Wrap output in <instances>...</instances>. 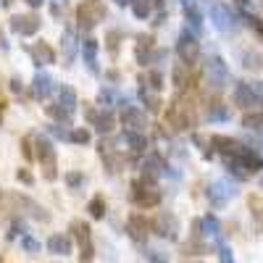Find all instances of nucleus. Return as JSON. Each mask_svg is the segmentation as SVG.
Segmentation results:
<instances>
[{"label": "nucleus", "mask_w": 263, "mask_h": 263, "mask_svg": "<svg viewBox=\"0 0 263 263\" xmlns=\"http://www.w3.org/2000/svg\"><path fill=\"white\" fill-rule=\"evenodd\" d=\"M48 114L53 116V119H58V121H63V124H69V111H66L63 105H48Z\"/></svg>", "instance_id": "obj_38"}, {"label": "nucleus", "mask_w": 263, "mask_h": 263, "mask_svg": "<svg viewBox=\"0 0 263 263\" xmlns=\"http://www.w3.org/2000/svg\"><path fill=\"white\" fill-rule=\"evenodd\" d=\"M114 124H116V116H114L111 111H100V114L95 116V121H92V126L100 132V135H108V132L114 129Z\"/></svg>", "instance_id": "obj_25"}, {"label": "nucleus", "mask_w": 263, "mask_h": 263, "mask_svg": "<svg viewBox=\"0 0 263 263\" xmlns=\"http://www.w3.org/2000/svg\"><path fill=\"white\" fill-rule=\"evenodd\" d=\"M82 58H84V63H87V69L95 74V71H98V42H95L92 37H87V40L82 42Z\"/></svg>", "instance_id": "obj_21"}, {"label": "nucleus", "mask_w": 263, "mask_h": 263, "mask_svg": "<svg viewBox=\"0 0 263 263\" xmlns=\"http://www.w3.org/2000/svg\"><path fill=\"white\" fill-rule=\"evenodd\" d=\"M211 21H213V27H216L218 32H232L234 24H237L232 8H227L224 3H213V6H211Z\"/></svg>", "instance_id": "obj_8"}, {"label": "nucleus", "mask_w": 263, "mask_h": 263, "mask_svg": "<svg viewBox=\"0 0 263 263\" xmlns=\"http://www.w3.org/2000/svg\"><path fill=\"white\" fill-rule=\"evenodd\" d=\"M69 140H71L74 145H87V142H90V132H87V129H71Z\"/></svg>", "instance_id": "obj_39"}, {"label": "nucleus", "mask_w": 263, "mask_h": 263, "mask_svg": "<svg viewBox=\"0 0 263 263\" xmlns=\"http://www.w3.org/2000/svg\"><path fill=\"white\" fill-rule=\"evenodd\" d=\"M166 119H168V124H171L174 129H190V126H192L190 111H187V108H184L182 103H171V105H168Z\"/></svg>", "instance_id": "obj_12"}, {"label": "nucleus", "mask_w": 263, "mask_h": 263, "mask_svg": "<svg viewBox=\"0 0 263 263\" xmlns=\"http://www.w3.org/2000/svg\"><path fill=\"white\" fill-rule=\"evenodd\" d=\"M179 218L174 213H158V218L153 221V232H156L158 237L168 239V242H177L179 239Z\"/></svg>", "instance_id": "obj_3"}, {"label": "nucleus", "mask_w": 263, "mask_h": 263, "mask_svg": "<svg viewBox=\"0 0 263 263\" xmlns=\"http://www.w3.org/2000/svg\"><path fill=\"white\" fill-rule=\"evenodd\" d=\"M211 145H213L218 153H224L227 158H229V156H237L239 147H242L239 142H234L232 137H224V135H213V137H211Z\"/></svg>", "instance_id": "obj_20"}, {"label": "nucleus", "mask_w": 263, "mask_h": 263, "mask_svg": "<svg viewBox=\"0 0 263 263\" xmlns=\"http://www.w3.org/2000/svg\"><path fill=\"white\" fill-rule=\"evenodd\" d=\"M184 16H187V21H190L192 32H200V29H203V13L197 11V3H195V6H187V8H184Z\"/></svg>", "instance_id": "obj_27"}, {"label": "nucleus", "mask_w": 263, "mask_h": 263, "mask_svg": "<svg viewBox=\"0 0 263 263\" xmlns=\"http://www.w3.org/2000/svg\"><path fill=\"white\" fill-rule=\"evenodd\" d=\"M234 3H239V6H248V3H250V0H234Z\"/></svg>", "instance_id": "obj_53"}, {"label": "nucleus", "mask_w": 263, "mask_h": 263, "mask_svg": "<svg viewBox=\"0 0 263 263\" xmlns=\"http://www.w3.org/2000/svg\"><path fill=\"white\" fill-rule=\"evenodd\" d=\"M27 3H29L32 8H37V6H42V0H27Z\"/></svg>", "instance_id": "obj_50"}, {"label": "nucleus", "mask_w": 263, "mask_h": 263, "mask_svg": "<svg viewBox=\"0 0 263 263\" xmlns=\"http://www.w3.org/2000/svg\"><path fill=\"white\" fill-rule=\"evenodd\" d=\"M182 3H184V8H187V6H195V0H182Z\"/></svg>", "instance_id": "obj_52"}, {"label": "nucleus", "mask_w": 263, "mask_h": 263, "mask_svg": "<svg viewBox=\"0 0 263 263\" xmlns=\"http://www.w3.org/2000/svg\"><path fill=\"white\" fill-rule=\"evenodd\" d=\"M21 147H24V156H27V158H32V150H29V137H27L24 142H21Z\"/></svg>", "instance_id": "obj_48"}, {"label": "nucleus", "mask_w": 263, "mask_h": 263, "mask_svg": "<svg viewBox=\"0 0 263 263\" xmlns=\"http://www.w3.org/2000/svg\"><path fill=\"white\" fill-rule=\"evenodd\" d=\"M140 100L147 105V111H150V114H156L158 108H161V98H158V92H156V90H147L145 84L140 87Z\"/></svg>", "instance_id": "obj_26"}, {"label": "nucleus", "mask_w": 263, "mask_h": 263, "mask_svg": "<svg viewBox=\"0 0 263 263\" xmlns=\"http://www.w3.org/2000/svg\"><path fill=\"white\" fill-rule=\"evenodd\" d=\"M61 48H63V66H71V61L77 58V32H74L71 27L63 29Z\"/></svg>", "instance_id": "obj_15"}, {"label": "nucleus", "mask_w": 263, "mask_h": 263, "mask_svg": "<svg viewBox=\"0 0 263 263\" xmlns=\"http://www.w3.org/2000/svg\"><path fill=\"white\" fill-rule=\"evenodd\" d=\"M98 100H100L103 105H108V108H111V105L116 103V92L111 90V87H103V90H100V95H98Z\"/></svg>", "instance_id": "obj_41"}, {"label": "nucleus", "mask_w": 263, "mask_h": 263, "mask_svg": "<svg viewBox=\"0 0 263 263\" xmlns=\"http://www.w3.org/2000/svg\"><path fill=\"white\" fill-rule=\"evenodd\" d=\"M203 71H205V82L213 87V90H224V87L229 84V69H227L224 58L208 55V58H205V66H203Z\"/></svg>", "instance_id": "obj_1"}, {"label": "nucleus", "mask_w": 263, "mask_h": 263, "mask_svg": "<svg viewBox=\"0 0 263 263\" xmlns=\"http://www.w3.org/2000/svg\"><path fill=\"white\" fill-rule=\"evenodd\" d=\"M147 82H150V90H161L163 87V74H158V71H147Z\"/></svg>", "instance_id": "obj_42"}, {"label": "nucleus", "mask_w": 263, "mask_h": 263, "mask_svg": "<svg viewBox=\"0 0 263 263\" xmlns=\"http://www.w3.org/2000/svg\"><path fill=\"white\" fill-rule=\"evenodd\" d=\"M77 18H79V27H82L84 32H90V29L98 24V21L105 18V11H103V6L98 3V0H87L84 6H79Z\"/></svg>", "instance_id": "obj_5"}, {"label": "nucleus", "mask_w": 263, "mask_h": 263, "mask_svg": "<svg viewBox=\"0 0 263 263\" xmlns=\"http://www.w3.org/2000/svg\"><path fill=\"white\" fill-rule=\"evenodd\" d=\"M208 248H205V242H187L184 245V253H192V255H203Z\"/></svg>", "instance_id": "obj_43"}, {"label": "nucleus", "mask_w": 263, "mask_h": 263, "mask_svg": "<svg viewBox=\"0 0 263 263\" xmlns=\"http://www.w3.org/2000/svg\"><path fill=\"white\" fill-rule=\"evenodd\" d=\"M13 3V0H3V6H11Z\"/></svg>", "instance_id": "obj_54"}, {"label": "nucleus", "mask_w": 263, "mask_h": 263, "mask_svg": "<svg viewBox=\"0 0 263 263\" xmlns=\"http://www.w3.org/2000/svg\"><path fill=\"white\" fill-rule=\"evenodd\" d=\"M21 248H24V250H27V253H32V255H34V253H40V250H42V245H40V242H37V239H32V237H29V234H24V237H21Z\"/></svg>", "instance_id": "obj_40"}, {"label": "nucleus", "mask_w": 263, "mask_h": 263, "mask_svg": "<svg viewBox=\"0 0 263 263\" xmlns=\"http://www.w3.org/2000/svg\"><path fill=\"white\" fill-rule=\"evenodd\" d=\"M71 237L69 234H53L50 239H48V253H53V255H69L71 253Z\"/></svg>", "instance_id": "obj_18"}, {"label": "nucleus", "mask_w": 263, "mask_h": 263, "mask_svg": "<svg viewBox=\"0 0 263 263\" xmlns=\"http://www.w3.org/2000/svg\"><path fill=\"white\" fill-rule=\"evenodd\" d=\"M218 260H221V263H237V260H234V255H232V250H229L227 245L218 248Z\"/></svg>", "instance_id": "obj_45"}, {"label": "nucleus", "mask_w": 263, "mask_h": 263, "mask_svg": "<svg viewBox=\"0 0 263 263\" xmlns=\"http://www.w3.org/2000/svg\"><path fill=\"white\" fill-rule=\"evenodd\" d=\"M150 229H153V224H147V218H142L140 213H132L129 216V221H126V232H129V237L135 239V242H147V237H150Z\"/></svg>", "instance_id": "obj_11"}, {"label": "nucleus", "mask_w": 263, "mask_h": 263, "mask_svg": "<svg viewBox=\"0 0 263 263\" xmlns=\"http://www.w3.org/2000/svg\"><path fill=\"white\" fill-rule=\"evenodd\" d=\"M32 92H34V98H37V100L50 98V92H53V77H50V74L37 71V74H34V79H32Z\"/></svg>", "instance_id": "obj_16"}, {"label": "nucleus", "mask_w": 263, "mask_h": 263, "mask_svg": "<svg viewBox=\"0 0 263 263\" xmlns=\"http://www.w3.org/2000/svg\"><path fill=\"white\" fill-rule=\"evenodd\" d=\"M163 174H168V163L158 156V153H150V156L145 158V163H142V179L156 182L158 177H163Z\"/></svg>", "instance_id": "obj_10"}, {"label": "nucleus", "mask_w": 263, "mask_h": 263, "mask_svg": "<svg viewBox=\"0 0 263 263\" xmlns=\"http://www.w3.org/2000/svg\"><path fill=\"white\" fill-rule=\"evenodd\" d=\"M132 13L137 18H147L153 13V0H132Z\"/></svg>", "instance_id": "obj_29"}, {"label": "nucleus", "mask_w": 263, "mask_h": 263, "mask_svg": "<svg viewBox=\"0 0 263 263\" xmlns=\"http://www.w3.org/2000/svg\"><path fill=\"white\" fill-rule=\"evenodd\" d=\"M0 195H3V192H0Z\"/></svg>", "instance_id": "obj_55"}, {"label": "nucleus", "mask_w": 263, "mask_h": 263, "mask_svg": "<svg viewBox=\"0 0 263 263\" xmlns=\"http://www.w3.org/2000/svg\"><path fill=\"white\" fill-rule=\"evenodd\" d=\"M132 200H135L140 208H156L161 203V192L153 184H147V179H142V182L132 184Z\"/></svg>", "instance_id": "obj_2"}, {"label": "nucleus", "mask_w": 263, "mask_h": 263, "mask_svg": "<svg viewBox=\"0 0 263 263\" xmlns=\"http://www.w3.org/2000/svg\"><path fill=\"white\" fill-rule=\"evenodd\" d=\"M116 3H119V6H126V3L132 6V0H116Z\"/></svg>", "instance_id": "obj_51"}, {"label": "nucleus", "mask_w": 263, "mask_h": 263, "mask_svg": "<svg viewBox=\"0 0 263 263\" xmlns=\"http://www.w3.org/2000/svg\"><path fill=\"white\" fill-rule=\"evenodd\" d=\"M227 171H229V174H234V179H248V177H250V174H248V168H245L242 163L237 161V156L227 158Z\"/></svg>", "instance_id": "obj_31"}, {"label": "nucleus", "mask_w": 263, "mask_h": 263, "mask_svg": "<svg viewBox=\"0 0 263 263\" xmlns=\"http://www.w3.org/2000/svg\"><path fill=\"white\" fill-rule=\"evenodd\" d=\"M58 100H61L58 105H63L69 114H74V111H77V105H79V100H77V92L71 90V87H66V84H63L61 90H58Z\"/></svg>", "instance_id": "obj_24"}, {"label": "nucleus", "mask_w": 263, "mask_h": 263, "mask_svg": "<svg viewBox=\"0 0 263 263\" xmlns=\"http://www.w3.org/2000/svg\"><path fill=\"white\" fill-rule=\"evenodd\" d=\"M177 53H179L182 63H187V66H192V63L197 61V55H200V42H197V37H195L190 29H184V32L179 34V40H177Z\"/></svg>", "instance_id": "obj_4"}, {"label": "nucleus", "mask_w": 263, "mask_h": 263, "mask_svg": "<svg viewBox=\"0 0 263 263\" xmlns=\"http://www.w3.org/2000/svg\"><path fill=\"white\" fill-rule=\"evenodd\" d=\"M237 161L248 168V174H255V171H260V168H263V156H260L258 150H253V147H239Z\"/></svg>", "instance_id": "obj_13"}, {"label": "nucleus", "mask_w": 263, "mask_h": 263, "mask_svg": "<svg viewBox=\"0 0 263 263\" xmlns=\"http://www.w3.org/2000/svg\"><path fill=\"white\" fill-rule=\"evenodd\" d=\"M16 177H18V182H24V184H32V182H34V179H32V174H29L27 168H18Z\"/></svg>", "instance_id": "obj_46"}, {"label": "nucleus", "mask_w": 263, "mask_h": 263, "mask_svg": "<svg viewBox=\"0 0 263 263\" xmlns=\"http://www.w3.org/2000/svg\"><path fill=\"white\" fill-rule=\"evenodd\" d=\"M197 229H200L203 237H211V239H221V224H218L216 216H203L200 221H197Z\"/></svg>", "instance_id": "obj_19"}, {"label": "nucleus", "mask_w": 263, "mask_h": 263, "mask_svg": "<svg viewBox=\"0 0 263 263\" xmlns=\"http://www.w3.org/2000/svg\"><path fill=\"white\" fill-rule=\"evenodd\" d=\"M87 211H90L92 218H103L105 216V197L103 195H95L90 203H87Z\"/></svg>", "instance_id": "obj_30"}, {"label": "nucleus", "mask_w": 263, "mask_h": 263, "mask_svg": "<svg viewBox=\"0 0 263 263\" xmlns=\"http://www.w3.org/2000/svg\"><path fill=\"white\" fill-rule=\"evenodd\" d=\"M124 142H126L132 150H137V153L147 147V137L142 135L140 129H126V132H124Z\"/></svg>", "instance_id": "obj_23"}, {"label": "nucleus", "mask_w": 263, "mask_h": 263, "mask_svg": "<svg viewBox=\"0 0 263 263\" xmlns=\"http://www.w3.org/2000/svg\"><path fill=\"white\" fill-rule=\"evenodd\" d=\"M208 121H229V111H227V108L224 105H211L208 108Z\"/></svg>", "instance_id": "obj_34"}, {"label": "nucleus", "mask_w": 263, "mask_h": 263, "mask_svg": "<svg viewBox=\"0 0 263 263\" xmlns=\"http://www.w3.org/2000/svg\"><path fill=\"white\" fill-rule=\"evenodd\" d=\"M71 232H74V237L79 239V258H82V263H90L92 260V255H95V248H92V234H90V227H87L84 221H74L71 224Z\"/></svg>", "instance_id": "obj_7"}, {"label": "nucleus", "mask_w": 263, "mask_h": 263, "mask_svg": "<svg viewBox=\"0 0 263 263\" xmlns=\"http://www.w3.org/2000/svg\"><path fill=\"white\" fill-rule=\"evenodd\" d=\"M253 92L258 100H263V82H253Z\"/></svg>", "instance_id": "obj_47"}, {"label": "nucleus", "mask_w": 263, "mask_h": 263, "mask_svg": "<svg viewBox=\"0 0 263 263\" xmlns=\"http://www.w3.org/2000/svg\"><path fill=\"white\" fill-rule=\"evenodd\" d=\"M145 258L150 263H168V253H163L161 248H147L145 250Z\"/></svg>", "instance_id": "obj_36"}, {"label": "nucleus", "mask_w": 263, "mask_h": 263, "mask_svg": "<svg viewBox=\"0 0 263 263\" xmlns=\"http://www.w3.org/2000/svg\"><path fill=\"white\" fill-rule=\"evenodd\" d=\"M208 200H211V205H216V208H221V205H227L232 197L237 195V187L229 182V179H216L211 187H208Z\"/></svg>", "instance_id": "obj_6"}, {"label": "nucleus", "mask_w": 263, "mask_h": 263, "mask_svg": "<svg viewBox=\"0 0 263 263\" xmlns=\"http://www.w3.org/2000/svg\"><path fill=\"white\" fill-rule=\"evenodd\" d=\"M121 124L129 126V129H140V132H142V129L147 126V116H145V111H140V108L126 105L124 114H121Z\"/></svg>", "instance_id": "obj_14"}, {"label": "nucleus", "mask_w": 263, "mask_h": 263, "mask_svg": "<svg viewBox=\"0 0 263 263\" xmlns=\"http://www.w3.org/2000/svg\"><path fill=\"white\" fill-rule=\"evenodd\" d=\"M242 126L250 132H263V114H245Z\"/></svg>", "instance_id": "obj_33"}, {"label": "nucleus", "mask_w": 263, "mask_h": 263, "mask_svg": "<svg viewBox=\"0 0 263 263\" xmlns=\"http://www.w3.org/2000/svg\"><path fill=\"white\" fill-rule=\"evenodd\" d=\"M11 90H13V92H21V82H18V79H11Z\"/></svg>", "instance_id": "obj_49"}, {"label": "nucleus", "mask_w": 263, "mask_h": 263, "mask_svg": "<svg viewBox=\"0 0 263 263\" xmlns=\"http://www.w3.org/2000/svg\"><path fill=\"white\" fill-rule=\"evenodd\" d=\"M82 182H84V177L79 171H69V174H66V184H69V187H79Z\"/></svg>", "instance_id": "obj_44"}, {"label": "nucleus", "mask_w": 263, "mask_h": 263, "mask_svg": "<svg viewBox=\"0 0 263 263\" xmlns=\"http://www.w3.org/2000/svg\"><path fill=\"white\" fill-rule=\"evenodd\" d=\"M242 66L245 69H263V55L260 53H245L242 55Z\"/></svg>", "instance_id": "obj_35"}, {"label": "nucleus", "mask_w": 263, "mask_h": 263, "mask_svg": "<svg viewBox=\"0 0 263 263\" xmlns=\"http://www.w3.org/2000/svg\"><path fill=\"white\" fill-rule=\"evenodd\" d=\"M171 79H174V84H177V87H187V79H190V66H187V63L174 66Z\"/></svg>", "instance_id": "obj_28"}, {"label": "nucleus", "mask_w": 263, "mask_h": 263, "mask_svg": "<svg viewBox=\"0 0 263 263\" xmlns=\"http://www.w3.org/2000/svg\"><path fill=\"white\" fill-rule=\"evenodd\" d=\"M29 55L34 58V63H55V53L45 42H37L34 48H29Z\"/></svg>", "instance_id": "obj_22"}, {"label": "nucleus", "mask_w": 263, "mask_h": 263, "mask_svg": "<svg viewBox=\"0 0 263 263\" xmlns=\"http://www.w3.org/2000/svg\"><path fill=\"white\" fill-rule=\"evenodd\" d=\"M40 16H34V13H21V16H13L11 18V29L16 32V34H21V37H32V34H37L40 32Z\"/></svg>", "instance_id": "obj_9"}, {"label": "nucleus", "mask_w": 263, "mask_h": 263, "mask_svg": "<svg viewBox=\"0 0 263 263\" xmlns=\"http://www.w3.org/2000/svg\"><path fill=\"white\" fill-rule=\"evenodd\" d=\"M42 177H45L48 182H53L58 177V171H55V156L48 158V161H42Z\"/></svg>", "instance_id": "obj_37"}, {"label": "nucleus", "mask_w": 263, "mask_h": 263, "mask_svg": "<svg viewBox=\"0 0 263 263\" xmlns=\"http://www.w3.org/2000/svg\"><path fill=\"white\" fill-rule=\"evenodd\" d=\"M232 98H234V105H239V108H250L253 103H258V98L253 92V84H248V82H239L234 87Z\"/></svg>", "instance_id": "obj_17"}, {"label": "nucleus", "mask_w": 263, "mask_h": 263, "mask_svg": "<svg viewBox=\"0 0 263 263\" xmlns=\"http://www.w3.org/2000/svg\"><path fill=\"white\" fill-rule=\"evenodd\" d=\"M53 156H55V150H53L50 140L37 137V158H40V163H42V161H48V158H53Z\"/></svg>", "instance_id": "obj_32"}]
</instances>
